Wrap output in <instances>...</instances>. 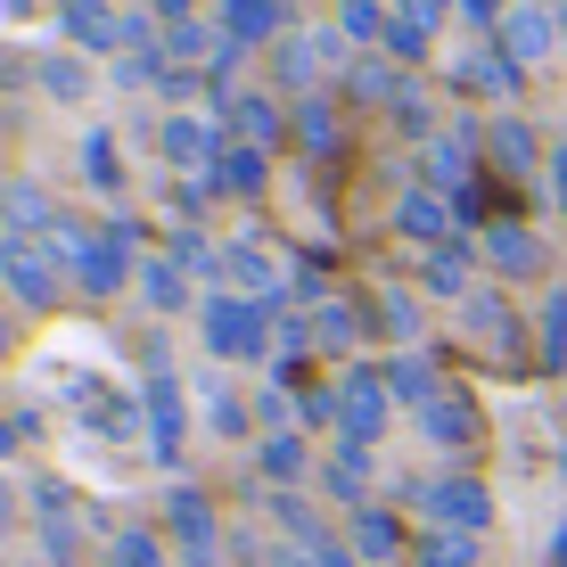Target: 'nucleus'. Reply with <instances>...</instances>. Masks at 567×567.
<instances>
[{
  "mask_svg": "<svg viewBox=\"0 0 567 567\" xmlns=\"http://www.w3.org/2000/svg\"><path fill=\"white\" fill-rule=\"evenodd\" d=\"M182 436H189L182 379H173V362H148V444H156V461H182Z\"/></svg>",
  "mask_w": 567,
  "mask_h": 567,
  "instance_id": "nucleus-11",
  "label": "nucleus"
},
{
  "mask_svg": "<svg viewBox=\"0 0 567 567\" xmlns=\"http://www.w3.org/2000/svg\"><path fill=\"white\" fill-rule=\"evenodd\" d=\"M0 223H9V239H50L66 214L50 206L42 182H9V189H0Z\"/></svg>",
  "mask_w": 567,
  "mask_h": 567,
  "instance_id": "nucleus-13",
  "label": "nucleus"
},
{
  "mask_svg": "<svg viewBox=\"0 0 567 567\" xmlns=\"http://www.w3.org/2000/svg\"><path fill=\"white\" fill-rule=\"evenodd\" d=\"M165 518H173V543H182L189 567H214V559H223V526H214V502L198 494V485H173V494H165Z\"/></svg>",
  "mask_w": 567,
  "mask_h": 567,
  "instance_id": "nucleus-5",
  "label": "nucleus"
},
{
  "mask_svg": "<svg viewBox=\"0 0 567 567\" xmlns=\"http://www.w3.org/2000/svg\"><path fill=\"white\" fill-rule=\"evenodd\" d=\"M461 321L477 329L485 346H502V354H518V321H511V305H502V297H485V288H477V297L461 305Z\"/></svg>",
  "mask_w": 567,
  "mask_h": 567,
  "instance_id": "nucleus-29",
  "label": "nucleus"
},
{
  "mask_svg": "<svg viewBox=\"0 0 567 567\" xmlns=\"http://www.w3.org/2000/svg\"><path fill=\"white\" fill-rule=\"evenodd\" d=\"M206 182L223 189V198H264V189H271V156L247 148V141H223V156H214Z\"/></svg>",
  "mask_w": 567,
  "mask_h": 567,
  "instance_id": "nucleus-15",
  "label": "nucleus"
},
{
  "mask_svg": "<svg viewBox=\"0 0 567 567\" xmlns=\"http://www.w3.org/2000/svg\"><path fill=\"white\" fill-rule=\"evenodd\" d=\"M9 346H17V321H9V312H0V354H9Z\"/></svg>",
  "mask_w": 567,
  "mask_h": 567,
  "instance_id": "nucleus-44",
  "label": "nucleus"
},
{
  "mask_svg": "<svg viewBox=\"0 0 567 567\" xmlns=\"http://www.w3.org/2000/svg\"><path fill=\"white\" fill-rule=\"evenodd\" d=\"M141 297H148V312H182L189 305V271L173 256H148L141 264Z\"/></svg>",
  "mask_w": 567,
  "mask_h": 567,
  "instance_id": "nucleus-27",
  "label": "nucleus"
},
{
  "mask_svg": "<svg viewBox=\"0 0 567 567\" xmlns=\"http://www.w3.org/2000/svg\"><path fill=\"white\" fill-rule=\"evenodd\" d=\"M386 420H395V386H386V370H346V386H338V436L346 444H379Z\"/></svg>",
  "mask_w": 567,
  "mask_h": 567,
  "instance_id": "nucleus-4",
  "label": "nucleus"
},
{
  "mask_svg": "<svg viewBox=\"0 0 567 567\" xmlns=\"http://www.w3.org/2000/svg\"><path fill=\"white\" fill-rule=\"evenodd\" d=\"M66 17H100V9H115V0H58Z\"/></svg>",
  "mask_w": 567,
  "mask_h": 567,
  "instance_id": "nucleus-40",
  "label": "nucleus"
},
{
  "mask_svg": "<svg viewBox=\"0 0 567 567\" xmlns=\"http://www.w3.org/2000/svg\"><path fill=\"white\" fill-rule=\"evenodd\" d=\"M0 83H17V58L9 50H0Z\"/></svg>",
  "mask_w": 567,
  "mask_h": 567,
  "instance_id": "nucleus-46",
  "label": "nucleus"
},
{
  "mask_svg": "<svg viewBox=\"0 0 567 567\" xmlns=\"http://www.w3.org/2000/svg\"><path fill=\"white\" fill-rule=\"evenodd\" d=\"M461 91H477V100H502V107H511L518 91H526V66L494 42V33H485V42L461 58Z\"/></svg>",
  "mask_w": 567,
  "mask_h": 567,
  "instance_id": "nucleus-10",
  "label": "nucleus"
},
{
  "mask_svg": "<svg viewBox=\"0 0 567 567\" xmlns=\"http://www.w3.org/2000/svg\"><path fill=\"white\" fill-rule=\"evenodd\" d=\"M485 165H502V182H526V173L543 165V141L518 115H494V124H485Z\"/></svg>",
  "mask_w": 567,
  "mask_h": 567,
  "instance_id": "nucleus-14",
  "label": "nucleus"
},
{
  "mask_svg": "<svg viewBox=\"0 0 567 567\" xmlns=\"http://www.w3.org/2000/svg\"><path fill=\"white\" fill-rule=\"evenodd\" d=\"M551 198L567 206V124H559V141H551Z\"/></svg>",
  "mask_w": 567,
  "mask_h": 567,
  "instance_id": "nucleus-39",
  "label": "nucleus"
},
{
  "mask_svg": "<svg viewBox=\"0 0 567 567\" xmlns=\"http://www.w3.org/2000/svg\"><path fill=\"white\" fill-rule=\"evenodd\" d=\"M83 182L100 189V198H115V189H124V156H115L107 132H91V141H83Z\"/></svg>",
  "mask_w": 567,
  "mask_h": 567,
  "instance_id": "nucleus-32",
  "label": "nucleus"
},
{
  "mask_svg": "<svg viewBox=\"0 0 567 567\" xmlns=\"http://www.w3.org/2000/svg\"><path fill=\"white\" fill-rule=\"evenodd\" d=\"M461 17H468V25H485V33H494L511 9H502V0H461Z\"/></svg>",
  "mask_w": 567,
  "mask_h": 567,
  "instance_id": "nucleus-38",
  "label": "nucleus"
},
{
  "mask_svg": "<svg viewBox=\"0 0 567 567\" xmlns=\"http://www.w3.org/2000/svg\"><path fill=\"white\" fill-rule=\"evenodd\" d=\"M198 329H206L214 362H264L271 346H280V312L256 305V297H230V288H214L198 305Z\"/></svg>",
  "mask_w": 567,
  "mask_h": 567,
  "instance_id": "nucleus-1",
  "label": "nucleus"
},
{
  "mask_svg": "<svg viewBox=\"0 0 567 567\" xmlns=\"http://www.w3.org/2000/svg\"><path fill=\"white\" fill-rule=\"evenodd\" d=\"M223 141H230V132H214L206 115H165V124H156V156H165L173 173H198V182L214 173V156H223Z\"/></svg>",
  "mask_w": 567,
  "mask_h": 567,
  "instance_id": "nucleus-6",
  "label": "nucleus"
},
{
  "mask_svg": "<svg viewBox=\"0 0 567 567\" xmlns=\"http://www.w3.org/2000/svg\"><path fill=\"white\" fill-rule=\"evenodd\" d=\"M297 132H305L312 148H329V141H338V115H329V100H297Z\"/></svg>",
  "mask_w": 567,
  "mask_h": 567,
  "instance_id": "nucleus-37",
  "label": "nucleus"
},
{
  "mask_svg": "<svg viewBox=\"0 0 567 567\" xmlns=\"http://www.w3.org/2000/svg\"><path fill=\"white\" fill-rule=\"evenodd\" d=\"M256 468L271 485H305L312 477V444L297 436V427H280V436H264V453H256Z\"/></svg>",
  "mask_w": 567,
  "mask_h": 567,
  "instance_id": "nucleus-22",
  "label": "nucleus"
},
{
  "mask_svg": "<svg viewBox=\"0 0 567 567\" xmlns=\"http://www.w3.org/2000/svg\"><path fill=\"white\" fill-rule=\"evenodd\" d=\"M0 280H9V297L33 305V312H50L66 297V264L50 256V239H0Z\"/></svg>",
  "mask_w": 567,
  "mask_h": 567,
  "instance_id": "nucleus-3",
  "label": "nucleus"
},
{
  "mask_svg": "<svg viewBox=\"0 0 567 567\" xmlns=\"http://www.w3.org/2000/svg\"><path fill=\"white\" fill-rule=\"evenodd\" d=\"M477 148H485V132H477V124L436 132V141H427V173H420V182H427V189H444V198L477 189V182H468V173H477Z\"/></svg>",
  "mask_w": 567,
  "mask_h": 567,
  "instance_id": "nucleus-8",
  "label": "nucleus"
},
{
  "mask_svg": "<svg viewBox=\"0 0 567 567\" xmlns=\"http://www.w3.org/2000/svg\"><path fill=\"white\" fill-rule=\"evenodd\" d=\"M280 25H288V0H223V42H239V50L271 42Z\"/></svg>",
  "mask_w": 567,
  "mask_h": 567,
  "instance_id": "nucleus-18",
  "label": "nucleus"
},
{
  "mask_svg": "<svg viewBox=\"0 0 567 567\" xmlns=\"http://www.w3.org/2000/svg\"><path fill=\"white\" fill-rule=\"evenodd\" d=\"M395 124L412 132V141H436V132H444V124H436V100H420V83H403V100H395Z\"/></svg>",
  "mask_w": 567,
  "mask_h": 567,
  "instance_id": "nucleus-36",
  "label": "nucleus"
},
{
  "mask_svg": "<svg viewBox=\"0 0 567 567\" xmlns=\"http://www.w3.org/2000/svg\"><path fill=\"white\" fill-rule=\"evenodd\" d=\"M17 518V494H9V485H0V526H9Z\"/></svg>",
  "mask_w": 567,
  "mask_h": 567,
  "instance_id": "nucleus-45",
  "label": "nucleus"
},
{
  "mask_svg": "<svg viewBox=\"0 0 567 567\" xmlns=\"http://www.w3.org/2000/svg\"><path fill=\"white\" fill-rule=\"evenodd\" d=\"M427 50H436V25H427L420 9H395V25H386V58H395V66H420Z\"/></svg>",
  "mask_w": 567,
  "mask_h": 567,
  "instance_id": "nucleus-31",
  "label": "nucleus"
},
{
  "mask_svg": "<svg viewBox=\"0 0 567 567\" xmlns=\"http://www.w3.org/2000/svg\"><path fill=\"white\" fill-rule=\"evenodd\" d=\"M559 468H567V453H559Z\"/></svg>",
  "mask_w": 567,
  "mask_h": 567,
  "instance_id": "nucleus-47",
  "label": "nucleus"
},
{
  "mask_svg": "<svg viewBox=\"0 0 567 567\" xmlns=\"http://www.w3.org/2000/svg\"><path fill=\"white\" fill-rule=\"evenodd\" d=\"M420 436H427V444H444V453H468V444L485 436V427H477V403L444 386V395H436V403L420 412Z\"/></svg>",
  "mask_w": 567,
  "mask_h": 567,
  "instance_id": "nucleus-16",
  "label": "nucleus"
},
{
  "mask_svg": "<svg viewBox=\"0 0 567 567\" xmlns=\"http://www.w3.org/2000/svg\"><path fill=\"white\" fill-rule=\"evenodd\" d=\"M485 264H494L502 280H535V271H543V239L526 223H494V230H485Z\"/></svg>",
  "mask_w": 567,
  "mask_h": 567,
  "instance_id": "nucleus-17",
  "label": "nucleus"
},
{
  "mask_svg": "<svg viewBox=\"0 0 567 567\" xmlns=\"http://www.w3.org/2000/svg\"><path fill=\"white\" fill-rule=\"evenodd\" d=\"M420 288H427V297H453V305H468V239L436 247V256L420 264Z\"/></svg>",
  "mask_w": 567,
  "mask_h": 567,
  "instance_id": "nucleus-24",
  "label": "nucleus"
},
{
  "mask_svg": "<svg viewBox=\"0 0 567 567\" xmlns=\"http://www.w3.org/2000/svg\"><path fill=\"white\" fill-rule=\"evenodd\" d=\"M198 403H206V427H214V436H247V403L230 395L223 379H206V386H198Z\"/></svg>",
  "mask_w": 567,
  "mask_h": 567,
  "instance_id": "nucleus-33",
  "label": "nucleus"
},
{
  "mask_svg": "<svg viewBox=\"0 0 567 567\" xmlns=\"http://www.w3.org/2000/svg\"><path fill=\"white\" fill-rule=\"evenodd\" d=\"M386 25H395V9L386 0H338V33L362 50H386Z\"/></svg>",
  "mask_w": 567,
  "mask_h": 567,
  "instance_id": "nucleus-28",
  "label": "nucleus"
},
{
  "mask_svg": "<svg viewBox=\"0 0 567 567\" xmlns=\"http://www.w3.org/2000/svg\"><path fill=\"white\" fill-rule=\"evenodd\" d=\"M223 132H239L247 148H271V141H280V100H264V91L223 100Z\"/></svg>",
  "mask_w": 567,
  "mask_h": 567,
  "instance_id": "nucleus-19",
  "label": "nucleus"
},
{
  "mask_svg": "<svg viewBox=\"0 0 567 567\" xmlns=\"http://www.w3.org/2000/svg\"><path fill=\"white\" fill-rule=\"evenodd\" d=\"M33 83H42L50 91V100H91V66H83V58H74V50H42V58H33Z\"/></svg>",
  "mask_w": 567,
  "mask_h": 567,
  "instance_id": "nucleus-23",
  "label": "nucleus"
},
{
  "mask_svg": "<svg viewBox=\"0 0 567 567\" xmlns=\"http://www.w3.org/2000/svg\"><path fill=\"white\" fill-rule=\"evenodd\" d=\"M312 346H321V354H354V346H362V305L321 297V305H312Z\"/></svg>",
  "mask_w": 567,
  "mask_h": 567,
  "instance_id": "nucleus-20",
  "label": "nucleus"
},
{
  "mask_svg": "<svg viewBox=\"0 0 567 567\" xmlns=\"http://www.w3.org/2000/svg\"><path fill=\"white\" fill-rule=\"evenodd\" d=\"M321 485L346 502V511H362V502H370V444H338L329 468H321Z\"/></svg>",
  "mask_w": 567,
  "mask_h": 567,
  "instance_id": "nucleus-21",
  "label": "nucleus"
},
{
  "mask_svg": "<svg viewBox=\"0 0 567 567\" xmlns=\"http://www.w3.org/2000/svg\"><path fill=\"white\" fill-rule=\"evenodd\" d=\"M403 502L427 511V526H453V535H485V526H494V494H485L477 477H420Z\"/></svg>",
  "mask_w": 567,
  "mask_h": 567,
  "instance_id": "nucleus-2",
  "label": "nucleus"
},
{
  "mask_svg": "<svg viewBox=\"0 0 567 567\" xmlns=\"http://www.w3.org/2000/svg\"><path fill=\"white\" fill-rule=\"evenodd\" d=\"M412 9L427 17V25H444V9H453V0H412Z\"/></svg>",
  "mask_w": 567,
  "mask_h": 567,
  "instance_id": "nucleus-41",
  "label": "nucleus"
},
{
  "mask_svg": "<svg viewBox=\"0 0 567 567\" xmlns=\"http://www.w3.org/2000/svg\"><path fill=\"white\" fill-rule=\"evenodd\" d=\"M494 42L511 50L526 74H535L543 58L559 50V9H535V0H526V9H511V17H502V33H494Z\"/></svg>",
  "mask_w": 567,
  "mask_h": 567,
  "instance_id": "nucleus-12",
  "label": "nucleus"
},
{
  "mask_svg": "<svg viewBox=\"0 0 567 567\" xmlns=\"http://www.w3.org/2000/svg\"><path fill=\"white\" fill-rule=\"evenodd\" d=\"M386 386H395V403H403V412H427V403L444 395V386H436V362H420V354L386 362Z\"/></svg>",
  "mask_w": 567,
  "mask_h": 567,
  "instance_id": "nucleus-30",
  "label": "nucleus"
},
{
  "mask_svg": "<svg viewBox=\"0 0 567 567\" xmlns=\"http://www.w3.org/2000/svg\"><path fill=\"white\" fill-rule=\"evenodd\" d=\"M543 362L567 370V288H551V297H543Z\"/></svg>",
  "mask_w": 567,
  "mask_h": 567,
  "instance_id": "nucleus-35",
  "label": "nucleus"
},
{
  "mask_svg": "<svg viewBox=\"0 0 567 567\" xmlns=\"http://www.w3.org/2000/svg\"><path fill=\"white\" fill-rule=\"evenodd\" d=\"M17 453V420H0V461H9Z\"/></svg>",
  "mask_w": 567,
  "mask_h": 567,
  "instance_id": "nucleus-42",
  "label": "nucleus"
},
{
  "mask_svg": "<svg viewBox=\"0 0 567 567\" xmlns=\"http://www.w3.org/2000/svg\"><path fill=\"white\" fill-rule=\"evenodd\" d=\"M346 543H354V559H362V567H395V559H412V535H403V518L386 511V502H362L354 526H346Z\"/></svg>",
  "mask_w": 567,
  "mask_h": 567,
  "instance_id": "nucleus-9",
  "label": "nucleus"
},
{
  "mask_svg": "<svg viewBox=\"0 0 567 567\" xmlns=\"http://www.w3.org/2000/svg\"><path fill=\"white\" fill-rule=\"evenodd\" d=\"M346 100H370V107H395L403 100V74H395V58H354V66H346Z\"/></svg>",
  "mask_w": 567,
  "mask_h": 567,
  "instance_id": "nucleus-25",
  "label": "nucleus"
},
{
  "mask_svg": "<svg viewBox=\"0 0 567 567\" xmlns=\"http://www.w3.org/2000/svg\"><path fill=\"white\" fill-rule=\"evenodd\" d=\"M551 567H567V526H559V535H551Z\"/></svg>",
  "mask_w": 567,
  "mask_h": 567,
  "instance_id": "nucleus-43",
  "label": "nucleus"
},
{
  "mask_svg": "<svg viewBox=\"0 0 567 567\" xmlns=\"http://www.w3.org/2000/svg\"><path fill=\"white\" fill-rule=\"evenodd\" d=\"M395 230H403L412 247H427V256H436V247L461 239V214H453V198H444V189H403V198H395Z\"/></svg>",
  "mask_w": 567,
  "mask_h": 567,
  "instance_id": "nucleus-7",
  "label": "nucleus"
},
{
  "mask_svg": "<svg viewBox=\"0 0 567 567\" xmlns=\"http://www.w3.org/2000/svg\"><path fill=\"white\" fill-rule=\"evenodd\" d=\"M412 567H477V535L427 526V535H412Z\"/></svg>",
  "mask_w": 567,
  "mask_h": 567,
  "instance_id": "nucleus-26",
  "label": "nucleus"
},
{
  "mask_svg": "<svg viewBox=\"0 0 567 567\" xmlns=\"http://www.w3.org/2000/svg\"><path fill=\"white\" fill-rule=\"evenodd\" d=\"M107 567H165V543H156L148 526H132V535L107 543Z\"/></svg>",
  "mask_w": 567,
  "mask_h": 567,
  "instance_id": "nucleus-34",
  "label": "nucleus"
}]
</instances>
